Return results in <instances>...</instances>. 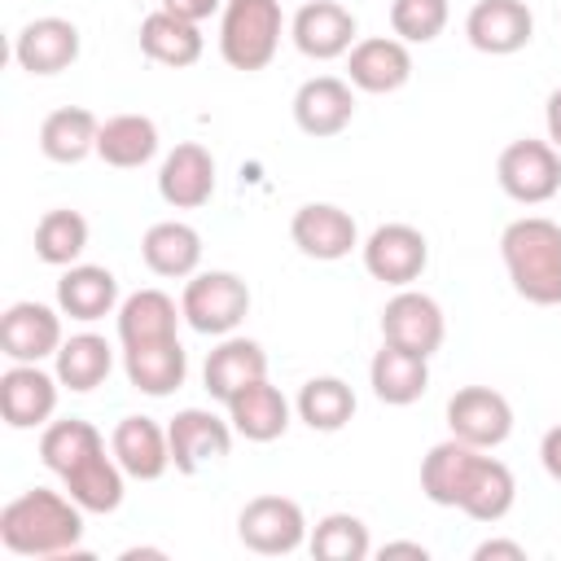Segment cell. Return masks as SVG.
I'll return each mask as SVG.
<instances>
[{
  "mask_svg": "<svg viewBox=\"0 0 561 561\" xmlns=\"http://www.w3.org/2000/svg\"><path fill=\"white\" fill-rule=\"evenodd\" d=\"M307 548H311L316 561H364L373 552V539H368V526L355 513H324L311 526Z\"/></svg>",
  "mask_w": 561,
  "mask_h": 561,
  "instance_id": "74e56055",
  "label": "cell"
},
{
  "mask_svg": "<svg viewBox=\"0 0 561 561\" xmlns=\"http://www.w3.org/2000/svg\"><path fill=\"white\" fill-rule=\"evenodd\" d=\"M96 447H105V438H101V430L92 425V421H83V416H66V421H48L44 425V434H39V460H44V469L48 473H66V469H75L88 451H96Z\"/></svg>",
  "mask_w": 561,
  "mask_h": 561,
  "instance_id": "8d00e7d4",
  "label": "cell"
},
{
  "mask_svg": "<svg viewBox=\"0 0 561 561\" xmlns=\"http://www.w3.org/2000/svg\"><path fill=\"white\" fill-rule=\"evenodd\" d=\"M307 513L289 495H254L237 513V539L259 557H289L307 543Z\"/></svg>",
  "mask_w": 561,
  "mask_h": 561,
  "instance_id": "5b68a950",
  "label": "cell"
},
{
  "mask_svg": "<svg viewBox=\"0 0 561 561\" xmlns=\"http://www.w3.org/2000/svg\"><path fill=\"white\" fill-rule=\"evenodd\" d=\"M123 373H127L131 390H140L149 399H167L188 377V351H184L180 337L145 342V346H123Z\"/></svg>",
  "mask_w": 561,
  "mask_h": 561,
  "instance_id": "603a6c76",
  "label": "cell"
},
{
  "mask_svg": "<svg viewBox=\"0 0 561 561\" xmlns=\"http://www.w3.org/2000/svg\"><path fill=\"white\" fill-rule=\"evenodd\" d=\"M294 412L307 430L337 434L355 416V390L342 377H311V381H302V390L294 399Z\"/></svg>",
  "mask_w": 561,
  "mask_h": 561,
  "instance_id": "e575fe53",
  "label": "cell"
},
{
  "mask_svg": "<svg viewBox=\"0 0 561 561\" xmlns=\"http://www.w3.org/2000/svg\"><path fill=\"white\" fill-rule=\"evenodd\" d=\"M158 9H167V13H175V18H184V22H206V18H215L219 9H224V0H162Z\"/></svg>",
  "mask_w": 561,
  "mask_h": 561,
  "instance_id": "ab89813d",
  "label": "cell"
},
{
  "mask_svg": "<svg viewBox=\"0 0 561 561\" xmlns=\"http://www.w3.org/2000/svg\"><path fill=\"white\" fill-rule=\"evenodd\" d=\"M543 127H548V145L561 153V88H552L543 101Z\"/></svg>",
  "mask_w": 561,
  "mask_h": 561,
  "instance_id": "7bdbcfd3",
  "label": "cell"
},
{
  "mask_svg": "<svg viewBox=\"0 0 561 561\" xmlns=\"http://www.w3.org/2000/svg\"><path fill=\"white\" fill-rule=\"evenodd\" d=\"M451 18V4L447 0H390V31L403 39V44H430L443 35Z\"/></svg>",
  "mask_w": 561,
  "mask_h": 561,
  "instance_id": "f35d334b",
  "label": "cell"
},
{
  "mask_svg": "<svg viewBox=\"0 0 561 561\" xmlns=\"http://www.w3.org/2000/svg\"><path fill=\"white\" fill-rule=\"evenodd\" d=\"M465 35L486 57H513L535 39V13L526 0H478L465 18Z\"/></svg>",
  "mask_w": 561,
  "mask_h": 561,
  "instance_id": "9a60e30c",
  "label": "cell"
},
{
  "mask_svg": "<svg viewBox=\"0 0 561 561\" xmlns=\"http://www.w3.org/2000/svg\"><path fill=\"white\" fill-rule=\"evenodd\" d=\"M110 368H114V346L101 337V333H70L66 342H61V351L53 355V373H57V381L66 386V390H75V394H88V390H96L105 377H110Z\"/></svg>",
  "mask_w": 561,
  "mask_h": 561,
  "instance_id": "836d02e7",
  "label": "cell"
},
{
  "mask_svg": "<svg viewBox=\"0 0 561 561\" xmlns=\"http://www.w3.org/2000/svg\"><path fill=\"white\" fill-rule=\"evenodd\" d=\"M447 430L469 447H500L513 434V403L491 386H460L447 399Z\"/></svg>",
  "mask_w": 561,
  "mask_h": 561,
  "instance_id": "8fae6325",
  "label": "cell"
},
{
  "mask_svg": "<svg viewBox=\"0 0 561 561\" xmlns=\"http://www.w3.org/2000/svg\"><path fill=\"white\" fill-rule=\"evenodd\" d=\"M263 377H267V351L254 337H237V333L219 337V346L202 364V386L215 403H228L232 394H241Z\"/></svg>",
  "mask_w": 561,
  "mask_h": 561,
  "instance_id": "ffe728a7",
  "label": "cell"
},
{
  "mask_svg": "<svg viewBox=\"0 0 561 561\" xmlns=\"http://www.w3.org/2000/svg\"><path fill=\"white\" fill-rule=\"evenodd\" d=\"M473 561H526V548L517 539H482L473 548Z\"/></svg>",
  "mask_w": 561,
  "mask_h": 561,
  "instance_id": "60d3db41",
  "label": "cell"
},
{
  "mask_svg": "<svg viewBox=\"0 0 561 561\" xmlns=\"http://www.w3.org/2000/svg\"><path fill=\"white\" fill-rule=\"evenodd\" d=\"M355 118V88L351 79L337 75H311L298 92H294V123L298 131H307L311 140H329L342 136Z\"/></svg>",
  "mask_w": 561,
  "mask_h": 561,
  "instance_id": "ac0fdd59",
  "label": "cell"
},
{
  "mask_svg": "<svg viewBox=\"0 0 561 561\" xmlns=\"http://www.w3.org/2000/svg\"><path fill=\"white\" fill-rule=\"evenodd\" d=\"M158 140L162 136H158V123L149 114H114L96 131V158L105 167L131 171V167H145L158 153Z\"/></svg>",
  "mask_w": 561,
  "mask_h": 561,
  "instance_id": "d6a6232c",
  "label": "cell"
},
{
  "mask_svg": "<svg viewBox=\"0 0 561 561\" xmlns=\"http://www.w3.org/2000/svg\"><path fill=\"white\" fill-rule=\"evenodd\" d=\"M79 539H83V508L66 491L31 486L0 508V543L13 557H35V561L83 557Z\"/></svg>",
  "mask_w": 561,
  "mask_h": 561,
  "instance_id": "6da1fadb",
  "label": "cell"
},
{
  "mask_svg": "<svg viewBox=\"0 0 561 561\" xmlns=\"http://www.w3.org/2000/svg\"><path fill=\"white\" fill-rule=\"evenodd\" d=\"M355 35H359V22L346 4L337 0H307L294 22H289V39L302 57L311 61H333V57H346L355 48Z\"/></svg>",
  "mask_w": 561,
  "mask_h": 561,
  "instance_id": "4fadbf2b",
  "label": "cell"
},
{
  "mask_svg": "<svg viewBox=\"0 0 561 561\" xmlns=\"http://www.w3.org/2000/svg\"><path fill=\"white\" fill-rule=\"evenodd\" d=\"M224 408H228V421H232L237 438H245V443H276L294 421V403L267 377L245 386L241 394H232Z\"/></svg>",
  "mask_w": 561,
  "mask_h": 561,
  "instance_id": "cb8c5ba5",
  "label": "cell"
},
{
  "mask_svg": "<svg viewBox=\"0 0 561 561\" xmlns=\"http://www.w3.org/2000/svg\"><path fill=\"white\" fill-rule=\"evenodd\" d=\"M359 259H364V272L373 280L408 289L412 280H421V272L430 263V241L412 224H377L359 241Z\"/></svg>",
  "mask_w": 561,
  "mask_h": 561,
  "instance_id": "52a82bcc",
  "label": "cell"
},
{
  "mask_svg": "<svg viewBox=\"0 0 561 561\" xmlns=\"http://www.w3.org/2000/svg\"><path fill=\"white\" fill-rule=\"evenodd\" d=\"M158 197L175 210H197L215 197V158L197 140H180L158 167Z\"/></svg>",
  "mask_w": 561,
  "mask_h": 561,
  "instance_id": "d6986e66",
  "label": "cell"
},
{
  "mask_svg": "<svg viewBox=\"0 0 561 561\" xmlns=\"http://www.w3.org/2000/svg\"><path fill=\"white\" fill-rule=\"evenodd\" d=\"M539 465L552 482H561V425H552L543 438H539Z\"/></svg>",
  "mask_w": 561,
  "mask_h": 561,
  "instance_id": "b9f144b4",
  "label": "cell"
},
{
  "mask_svg": "<svg viewBox=\"0 0 561 561\" xmlns=\"http://www.w3.org/2000/svg\"><path fill=\"white\" fill-rule=\"evenodd\" d=\"M478 451L482 447H469V443H460V438H443V443H434L425 456H421V495L430 500V504H438V508H456L460 504V491H465V482H469V469H473V460H478Z\"/></svg>",
  "mask_w": 561,
  "mask_h": 561,
  "instance_id": "4dcf8cb0",
  "label": "cell"
},
{
  "mask_svg": "<svg viewBox=\"0 0 561 561\" xmlns=\"http://www.w3.org/2000/svg\"><path fill=\"white\" fill-rule=\"evenodd\" d=\"M83 35L70 18H31L18 35H13V61L26 75H61L79 61Z\"/></svg>",
  "mask_w": 561,
  "mask_h": 561,
  "instance_id": "2e32d148",
  "label": "cell"
},
{
  "mask_svg": "<svg viewBox=\"0 0 561 561\" xmlns=\"http://www.w3.org/2000/svg\"><path fill=\"white\" fill-rule=\"evenodd\" d=\"M289 237L298 245V254L316 259V263H337L359 245V228L355 215L333 206V202H307L294 210L289 219Z\"/></svg>",
  "mask_w": 561,
  "mask_h": 561,
  "instance_id": "5bb4252c",
  "label": "cell"
},
{
  "mask_svg": "<svg viewBox=\"0 0 561 561\" xmlns=\"http://www.w3.org/2000/svg\"><path fill=\"white\" fill-rule=\"evenodd\" d=\"M180 311H184V324L193 333H202V337H228L250 316V285L237 272H224V267L193 272L184 280Z\"/></svg>",
  "mask_w": 561,
  "mask_h": 561,
  "instance_id": "277c9868",
  "label": "cell"
},
{
  "mask_svg": "<svg viewBox=\"0 0 561 561\" xmlns=\"http://www.w3.org/2000/svg\"><path fill=\"white\" fill-rule=\"evenodd\" d=\"M136 557H162V548H127L123 561H136Z\"/></svg>",
  "mask_w": 561,
  "mask_h": 561,
  "instance_id": "f6af8a7d",
  "label": "cell"
},
{
  "mask_svg": "<svg viewBox=\"0 0 561 561\" xmlns=\"http://www.w3.org/2000/svg\"><path fill=\"white\" fill-rule=\"evenodd\" d=\"M285 13L280 0H224L219 9V57L232 70H263L280 48Z\"/></svg>",
  "mask_w": 561,
  "mask_h": 561,
  "instance_id": "3957f363",
  "label": "cell"
},
{
  "mask_svg": "<svg viewBox=\"0 0 561 561\" xmlns=\"http://www.w3.org/2000/svg\"><path fill=\"white\" fill-rule=\"evenodd\" d=\"M180 302L162 289H136L118 302L114 324H118V342L123 346H145V342H167L180 337Z\"/></svg>",
  "mask_w": 561,
  "mask_h": 561,
  "instance_id": "484cf974",
  "label": "cell"
},
{
  "mask_svg": "<svg viewBox=\"0 0 561 561\" xmlns=\"http://www.w3.org/2000/svg\"><path fill=\"white\" fill-rule=\"evenodd\" d=\"M61 307L22 298L0 316V351L9 364H44L61 351Z\"/></svg>",
  "mask_w": 561,
  "mask_h": 561,
  "instance_id": "9c48e42d",
  "label": "cell"
},
{
  "mask_svg": "<svg viewBox=\"0 0 561 561\" xmlns=\"http://www.w3.org/2000/svg\"><path fill=\"white\" fill-rule=\"evenodd\" d=\"M513 504H517V478H513V469H508L504 460L478 451V460H473V469H469V482H465L456 508H460L465 517L491 526V522H504V517L513 513Z\"/></svg>",
  "mask_w": 561,
  "mask_h": 561,
  "instance_id": "83f0119b",
  "label": "cell"
},
{
  "mask_svg": "<svg viewBox=\"0 0 561 561\" xmlns=\"http://www.w3.org/2000/svg\"><path fill=\"white\" fill-rule=\"evenodd\" d=\"M443 337H447V316H443L438 298L408 285L381 307V342H394V346L430 359L443 346Z\"/></svg>",
  "mask_w": 561,
  "mask_h": 561,
  "instance_id": "30bf717a",
  "label": "cell"
},
{
  "mask_svg": "<svg viewBox=\"0 0 561 561\" xmlns=\"http://www.w3.org/2000/svg\"><path fill=\"white\" fill-rule=\"evenodd\" d=\"M346 79L355 92H373V96L399 92L412 79V53L399 35H364L346 53Z\"/></svg>",
  "mask_w": 561,
  "mask_h": 561,
  "instance_id": "e0dca14e",
  "label": "cell"
},
{
  "mask_svg": "<svg viewBox=\"0 0 561 561\" xmlns=\"http://www.w3.org/2000/svg\"><path fill=\"white\" fill-rule=\"evenodd\" d=\"M88 250V219L70 206L44 210L35 224V259L48 267H70Z\"/></svg>",
  "mask_w": 561,
  "mask_h": 561,
  "instance_id": "d590c367",
  "label": "cell"
},
{
  "mask_svg": "<svg viewBox=\"0 0 561 561\" xmlns=\"http://www.w3.org/2000/svg\"><path fill=\"white\" fill-rule=\"evenodd\" d=\"M110 451L136 482H158L171 469V438L153 416H123L110 434Z\"/></svg>",
  "mask_w": 561,
  "mask_h": 561,
  "instance_id": "44dd1931",
  "label": "cell"
},
{
  "mask_svg": "<svg viewBox=\"0 0 561 561\" xmlns=\"http://www.w3.org/2000/svg\"><path fill=\"white\" fill-rule=\"evenodd\" d=\"M495 180L500 188L522 202V206H543L561 193V153L548 145V140H535V136H522L513 145L500 149V162H495Z\"/></svg>",
  "mask_w": 561,
  "mask_h": 561,
  "instance_id": "8992f818",
  "label": "cell"
},
{
  "mask_svg": "<svg viewBox=\"0 0 561 561\" xmlns=\"http://www.w3.org/2000/svg\"><path fill=\"white\" fill-rule=\"evenodd\" d=\"M123 465L114 460V451H105V447H96V451H88L75 469H66L61 473V486H66V495L83 508V513H114L118 504H123Z\"/></svg>",
  "mask_w": 561,
  "mask_h": 561,
  "instance_id": "f1b7e54d",
  "label": "cell"
},
{
  "mask_svg": "<svg viewBox=\"0 0 561 561\" xmlns=\"http://www.w3.org/2000/svg\"><path fill=\"white\" fill-rule=\"evenodd\" d=\"M167 438H171V469L193 478L202 473L206 465H219L228 451H232V421L215 416L210 408H180L171 421H167Z\"/></svg>",
  "mask_w": 561,
  "mask_h": 561,
  "instance_id": "ba28073f",
  "label": "cell"
},
{
  "mask_svg": "<svg viewBox=\"0 0 561 561\" xmlns=\"http://www.w3.org/2000/svg\"><path fill=\"white\" fill-rule=\"evenodd\" d=\"M500 259L517 298L535 307L561 302V224L548 215H522L500 232Z\"/></svg>",
  "mask_w": 561,
  "mask_h": 561,
  "instance_id": "7a4b0ae2",
  "label": "cell"
},
{
  "mask_svg": "<svg viewBox=\"0 0 561 561\" xmlns=\"http://www.w3.org/2000/svg\"><path fill=\"white\" fill-rule=\"evenodd\" d=\"M386 557H416V561H425L430 548L416 543V539H394V543H381V561H386Z\"/></svg>",
  "mask_w": 561,
  "mask_h": 561,
  "instance_id": "ee69618b",
  "label": "cell"
},
{
  "mask_svg": "<svg viewBox=\"0 0 561 561\" xmlns=\"http://www.w3.org/2000/svg\"><path fill=\"white\" fill-rule=\"evenodd\" d=\"M57 373L39 364H9L0 373V416L9 430H44L57 412Z\"/></svg>",
  "mask_w": 561,
  "mask_h": 561,
  "instance_id": "7c38bea8",
  "label": "cell"
},
{
  "mask_svg": "<svg viewBox=\"0 0 561 561\" xmlns=\"http://www.w3.org/2000/svg\"><path fill=\"white\" fill-rule=\"evenodd\" d=\"M140 53L149 61H158V66L184 70L206 53V35H202L197 22H184V18L167 13V9H153L140 22Z\"/></svg>",
  "mask_w": 561,
  "mask_h": 561,
  "instance_id": "f546056e",
  "label": "cell"
},
{
  "mask_svg": "<svg viewBox=\"0 0 561 561\" xmlns=\"http://www.w3.org/2000/svg\"><path fill=\"white\" fill-rule=\"evenodd\" d=\"M96 131H101V118L83 105H61L53 110L44 123H39V153L48 162H61V167H75L83 162L88 153H96Z\"/></svg>",
  "mask_w": 561,
  "mask_h": 561,
  "instance_id": "1f68e13d",
  "label": "cell"
},
{
  "mask_svg": "<svg viewBox=\"0 0 561 561\" xmlns=\"http://www.w3.org/2000/svg\"><path fill=\"white\" fill-rule=\"evenodd\" d=\"M368 386H373V394L381 403L408 408L430 390V359L412 355V351H403L394 342H381V351L368 364Z\"/></svg>",
  "mask_w": 561,
  "mask_h": 561,
  "instance_id": "4316f807",
  "label": "cell"
},
{
  "mask_svg": "<svg viewBox=\"0 0 561 561\" xmlns=\"http://www.w3.org/2000/svg\"><path fill=\"white\" fill-rule=\"evenodd\" d=\"M140 259L162 280H188L202 267V232L184 219H162V224L145 228Z\"/></svg>",
  "mask_w": 561,
  "mask_h": 561,
  "instance_id": "d4e9b609",
  "label": "cell"
},
{
  "mask_svg": "<svg viewBox=\"0 0 561 561\" xmlns=\"http://www.w3.org/2000/svg\"><path fill=\"white\" fill-rule=\"evenodd\" d=\"M118 276L101 263H70L61 267V280H57V307L61 316L79 320V324H96L105 316L118 311Z\"/></svg>",
  "mask_w": 561,
  "mask_h": 561,
  "instance_id": "7402d4cb",
  "label": "cell"
}]
</instances>
